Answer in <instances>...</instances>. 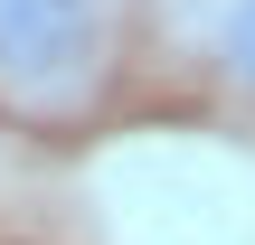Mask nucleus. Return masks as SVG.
<instances>
[{"instance_id": "1", "label": "nucleus", "mask_w": 255, "mask_h": 245, "mask_svg": "<svg viewBox=\"0 0 255 245\" xmlns=\"http://www.w3.org/2000/svg\"><path fill=\"white\" fill-rule=\"evenodd\" d=\"M123 0H0V113L85 123L123 76Z\"/></svg>"}, {"instance_id": "2", "label": "nucleus", "mask_w": 255, "mask_h": 245, "mask_svg": "<svg viewBox=\"0 0 255 245\" xmlns=\"http://www.w3.org/2000/svg\"><path fill=\"white\" fill-rule=\"evenodd\" d=\"M151 19L180 66H199L208 85L255 104V0H151Z\"/></svg>"}]
</instances>
